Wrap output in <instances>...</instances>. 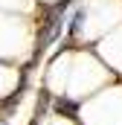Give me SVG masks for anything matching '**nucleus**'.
Masks as SVG:
<instances>
[{"mask_svg": "<svg viewBox=\"0 0 122 125\" xmlns=\"http://www.w3.org/2000/svg\"><path fill=\"white\" fill-rule=\"evenodd\" d=\"M81 21H84V9H76V15L70 18V35H76L81 29Z\"/></svg>", "mask_w": 122, "mask_h": 125, "instance_id": "obj_1", "label": "nucleus"}, {"mask_svg": "<svg viewBox=\"0 0 122 125\" xmlns=\"http://www.w3.org/2000/svg\"><path fill=\"white\" fill-rule=\"evenodd\" d=\"M55 108L64 111V114H76V102H67V99H58V102H55Z\"/></svg>", "mask_w": 122, "mask_h": 125, "instance_id": "obj_2", "label": "nucleus"}]
</instances>
